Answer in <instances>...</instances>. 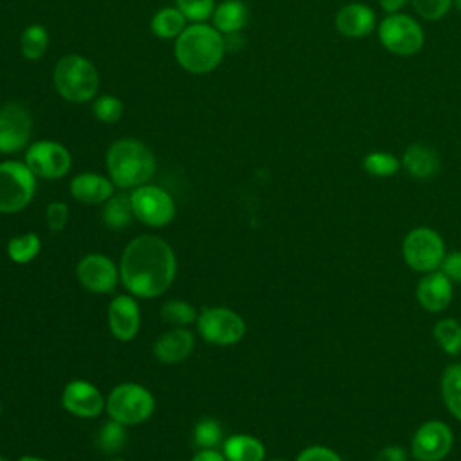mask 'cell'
Wrapping results in <instances>:
<instances>
[{
    "instance_id": "12",
    "label": "cell",
    "mask_w": 461,
    "mask_h": 461,
    "mask_svg": "<svg viewBox=\"0 0 461 461\" xmlns=\"http://www.w3.org/2000/svg\"><path fill=\"white\" fill-rule=\"evenodd\" d=\"M32 135V115L22 103L11 101L0 106V153L13 155L27 149Z\"/></svg>"
},
{
    "instance_id": "1",
    "label": "cell",
    "mask_w": 461,
    "mask_h": 461,
    "mask_svg": "<svg viewBox=\"0 0 461 461\" xmlns=\"http://www.w3.org/2000/svg\"><path fill=\"white\" fill-rule=\"evenodd\" d=\"M119 276L130 295L140 299L158 297L175 281V252L171 245L158 236H137L124 247L121 254Z\"/></svg>"
},
{
    "instance_id": "4",
    "label": "cell",
    "mask_w": 461,
    "mask_h": 461,
    "mask_svg": "<svg viewBox=\"0 0 461 461\" xmlns=\"http://www.w3.org/2000/svg\"><path fill=\"white\" fill-rule=\"evenodd\" d=\"M52 81L56 92L68 103L92 101L99 88V72L95 65L81 54H67L58 59Z\"/></svg>"
},
{
    "instance_id": "28",
    "label": "cell",
    "mask_w": 461,
    "mask_h": 461,
    "mask_svg": "<svg viewBox=\"0 0 461 461\" xmlns=\"http://www.w3.org/2000/svg\"><path fill=\"white\" fill-rule=\"evenodd\" d=\"M126 425L115 421V420H108L106 423H103L95 434V447L106 454V456H113L119 454L122 450V447L126 445Z\"/></svg>"
},
{
    "instance_id": "31",
    "label": "cell",
    "mask_w": 461,
    "mask_h": 461,
    "mask_svg": "<svg viewBox=\"0 0 461 461\" xmlns=\"http://www.w3.org/2000/svg\"><path fill=\"white\" fill-rule=\"evenodd\" d=\"M434 337L445 353H461V324L456 319L438 321L434 326Z\"/></svg>"
},
{
    "instance_id": "29",
    "label": "cell",
    "mask_w": 461,
    "mask_h": 461,
    "mask_svg": "<svg viewBox=\"0 0 461 461\" xmlns=\"http://www.w3.org/2000/svg\"><path fill=\"white\" fill-rule=\"evenodd\" d=\"M441 394L448 411L461 421V364L445 369L441 378Z\"/></svg>"
},
{
    "instance_id": "3",
    "label": "cell",
    "mask_w": 461,
    "mask_h": 461,
    "mask_svg": "<svg viewBox=\"0 0 461 461\" xmlns=\"http://www.w3.org/2000/svg\"><path fill=\"white\" fill-rule=\"evenodd\" d=\"M106 169L115 187L135 189L153 176L155 155L139 139H117L106 151Z\"/></svg>"
},
{
    "instance_id": "38",
    "label": "cell",
    "mask_w": 461,
    "mask_h": 461,
    "mask_svg": "<svg viewBox=\"0 0 461 461\" xmlns=\"http://www.w3.org/2000/svg\"><path fill=\"white\" fill-rule=\"evenodd\" d=\"M295 461H342L339 454L328 447H308L304 448Z\"/></svg>"
},
{
    "instance_id": "46",
    "label": "cell",
    "mask_w": 461,
    "mask_h": 461,
    "mask_svg": "<svg viewBox=\"0 0 461 461\" xmlns=\"http://www.w3.org/2000/svg\"><path fill=\"white\" fill-rule=\"evenodd\" d=\"M112 461H124V459H122V457H113Z\"/></svg>"
},
{
    "instance_id": "41",
    "label": "cell",
    "mask_w": 461,
    "mask_h": 461,
    "mask_svg": "<svg viewBox=\"0 0 461 461\" xmlns=\"http://www.w3.org/2000/svg\"><path fill=\"white\" fill-rule=\"evenodd\" d=\"M223 41H225V50H240L245 47L247 43V36L243 34V31H234L229 34H223Z\"/></svg>"
},
{
    "instance_id": "45",
    "label": "cell",
    "mask_w": 461,
    "mask_h": 461,
    "mask_svg": "<svg viewBox=\"0 0 461 461\" xmlns=\"http://www.w3.org/2000/svg\"><path fill=\"white\" fill-rule=\"evenodd\" d=\"M454 4H456V7L461 11V0H454Z\"/></svg>"
},
{
    "instance_id": "47",
    "label": "cell",
    "mask_w": 461,
    "mask_h": 461,
    "mask_svg": "<svg viewBox=\"0 0 461 461\" xmlns=\"http://www.w3.org/2000/svg\"><path fill=\"white\" fill-rule=\"evenodd\" d=\"M0 461H7V459H5V457H2V456H0Z\"/></svg>"
},
{
    "instance_id": "19",
    "label": "cell",
    "mask_w": 461,
    "mask_h": 461,
    "mask_svg": "<svg viewBox=\"0 0 461 461\" xmlns=\"http://www.w3.org/2000/svg\"><path fill=\"white\" fill-rule=\"evenodd\" d=\"M416 297L427 312H441L452 301V281L443 272H430L418 283Z\"/></svg>"
},
{
    "instance_id": "5",
    "label": "cell",
    "mask_w": 461,
    "mask_h": 461,
    "mask_svg": "<svg viewBox=\"0 0 461 461\" xmlns=\"http://www.w3.org/2000/svg\"><path fill=\"white\" fill-rule=\"evenodd\" d=\"M104 411L108 412L110 420H115L122 425H139L153 414L155 398L144 385L135 382H122L110 391Z\"/></svg>"
},
{
    "instance_id": "25",
    "label": "cell",
    "mask_w": 461,
    "mask_h": 461,
    "mask_svg": "<svg viewBox=\"0 0 461 461\" xmlns=\"http://www.w3.org/2000/svg\"><path fill=\"white\" fill-rule=\"evenodd\" d=\"M185 16L176 7H162L151 18V32L160 40H176L187 27Z\"/></svg>"
},
{
    "instance_id": "43",
    "label": "cell",
    "mask_w": 461,
    "mask_h": 461,
    "mask_svg": "<svg viewBox=\"0 0 461 461\" xmlns=\"http://www.w3.org/2000/svg\"><path fill=\"white\" fill-rule=\"evenodd\" d=\"M378 2H380L382 9H384L385 13H389V14L398 13V11L407 4V0H378Z\"/></svg>"
},
{
    "instance_id": "48",
    "label": "cell",
    "mask_w": 461,
    "mask_h": 461,
    "mask_svg": "<svg viewBox=\"0 0 461 461\" xmlns=\"http://www.w3.org/2000/svg\"><path fill=\"white\" fill-rule=\"evenodd\" d=\"M272 461H283V459H272Z\"/></svg>"
},
{
    "instance_id": "8",
    "label": "cell",
    "mask_w": 461,
    "mask_h": 461,
    "mask_svg": "<svg viewBox=\"0 0 461 461\" xmlns=\"http://www.w3.org/2000/svg\"><path fill=\"white\" fill-rule=\"evenodd\" d=\"M130 200H131L135 218L148 227H155V229L166 227L173 221L176 214V205L173 196L158 185L142 184L131 189Z\"/></svg>"
},
{
    "instance_id": "18",
    "label": "cell",
    "mask_w": 461,
    "mask_h": 461,
    "mask_svg": "<svg viewBox=\"0 0 461 461\" xmlns=\"http://www.w3.org/2000/svg\"><path fill=\"white\" fill-rule=\"evenodd\" d=\"M68 189L74 200L86 205H99V203H104L113 194L115 185L104 175L85 171L76 175L70 180Z\"/></svg>"
},
{
    "instance_id": "24",
    "label": "cell",
    "mask_w": 461,
    "mask_h": 461,
    "mask_svg": "<svg viewBox=\"0 0 461 461\" xmlns=\"http://www.w3.org/2000/svg\"><path fill=\"white\" fill-rule=\"evenodd\" d=\"M101 216H103V223L108 229H113V230L126 229L131 223V220L135 218L130 194H112L103 203Z\"/></svg>"
},
{
    "instance_id": "35",
    "label": "cell",
    "mask_w": 461,
    "mask_h": 461,
    "mask_svg": "<svg viewBox=\"0 0 461 461\" xmlns=\"http://www.w3.org/2000/svg\"><path fill=\"white\" fill-rule=\"evenodd\" d=\"M175 7L193 23H205L214 13V0H175Z\"/></svg>"
},
{
    "instance_id": "36",
    "label": "cell",
    "mask_w": 461,
    "mask_h": 461,
    "mask_svg": "<svg viewBox=\"0 0 461 461\" xmlns=\"http://www.w3.org/2000/svg\"><path fill=\"white\" fill-rule=\"evenodd\" d=\"M414 9L418 11V14L425 20H439L443 18L450 5L454 4V0H411Z\"/></svg>"
},
{
    "instance_id": "33",
    "label": "cell",
    "mask_w": 461,
    "mask_h": 461,
    "mask_svg": "<svg viewBox=\"0 0 461 461\" xmlns=\"http://www.w3.org/2000/svg\"><path fill=\"white\" fill-rule=\"evenodd\" d=\"M364 169L373 176H393L400 169V162L393 153L371 151L364 157Z\"/></svg>"
},
{
    "instance_id": "40",
    "label": "cell",
    "mask_w": 461,
    "mask_h": 461,
    "mask_svg": "<svg viewBox=\"0 0 461 461\" xmlns=\"http://www.w3.org/2000/svg\"><path fill=\"white\" fill-rule=\"evenodd\" d=\"M405 450L402 447H396V445H391V447H385L382 448L375 461H405Z\"/></svg>"
},
{
    "instance_id": "32",
    "label": "cell",
    "mask_w": 461,
    "mask_h": 461,
    "mask_svg": "<svg viewBox=\"0 0 461 461\" xmlns=\"http://www.w3.org/2000/svg\"><path fill=\"white\" fill-rule=\"evenodd\" d=\"M193 439L200 450L216 448L223 443V429L214 418H202L193 429Z\"/></svg>"
},
{
    "instance_id": "9",
    "label": "cell",
    "mask_w": 461,
    "mask_h": 461,
    "mask_svg": "<svg viewBox=\"0 0 461 461\" xmlns=\"http://www.w3.org/2000/svg\"><path fill=\"white\" fill-rule=\"evenodd\" d=\"M378 38L382 45L396 56H412L425 41L421 25L414 18L400 13H393L380 22Z\"/></svg>"
},
{
    "instance_id": "44",
    "label": "cell",
    "mask_w": 461,
    "mask_h": 461,
    "mask_svg": "<svg viewBox=\"0 0 461 461\" xmlns=\"http://www.w3.org/2000/svg\"><path fill=\"white\" fill-rule=\"evenodd\" d=\"M18 461H49V459H43V457H36V456H23V457H20Z\"/></svg>"
},
{
    "instance_id": "16",
    "label": "cell",
    "mask_w": 461,
    "mask_h": 461,
    "mask_svg": "<svg viewBox=\"0 0 461 461\" xmlns=\"http://www.w3.org/2000/svg\"><path fill=\"white\" fill-rule=\"evenodd\" d=\"M108 328L112 335L121 342H130L135 339L140 328V310L133 295H115L108 304Z\"/></svg>"
},
{
    "instance_id": "49",
    "label": "cell",
    "mask_w": 461,
    "mask_h": 461,
    "mask_svg": "<svg viewBox=\"0 0 461 461\" xmlns=\"http://www.w3.org/2000/svg\"><path fill=\"white\" fill-rule=\"evenodd\" d=\"M0 414H2V407H0Z\"/></svg>"
},
{
    "instance_id": "21",
    "label": "cell",
    "mask_w": 461,
    "mask_h": 461,
    "mask_svg": "<svg viewBox=\"0 0 461 461\" xmlns=\"http://www.w3.org/2000/svg\"><path fill=\"white\" fill-rule=\"evenodd\" d=\"M402 164L405 167V171L418 178V180H427L432 178L439 173L441 167V160L439 155L434 148L423 144V142H414L411 144L405 151H403V158Z\"/></svg>"
},
{
    "instance_id": "37",
    "label": "cell",
    "mask_w": 461,
    "mask_h": 461,
    "mask_svg": "<svg viewBox=\"0 0 461 461\" xmlns=\"http://www.w3.org/2000/svg\"><path fill=\"white\" fill-rule=\"evenodd\" d=\"M45 223L49 230L61 232L68 223V207L65 202H50L45 207Z\"/></svg>"
},
{
    "instance_id": "26",
    "label": "cell",
    "mask_w": 461,
    "mask_h": 461,
    "mask_svg": "<svg viewBox=\"0 0 461 461\" xmlns=\"http://www.w3.org/2000/svg\"><path fill=\"white\" fill-rule=\"evenodd\" d=\"M49 49V31L41 23H31L20 36V52L29 61H38Z\"/></svg>"
},
{
    "instance_id": "39",
    "label": "cell",
    "mask_w": 461,
    "mask_h": 461,
    "mask_svg": "<svg viewBox=\"0 0 461 461\" xmlns=\"http://www.w3.org/2000/svg\"><path fill=\"white\" fill-rule=\"evenodd\" d=\"M439 268L450 281L461 283V252L454 250L450 254H445Z\"/></svg>"
},
{
    "instance_id": "14",
    "label": "cell",
    "mask_w": 461,
    "mask_h": 461,
    "mask_svg": "<svg viewBox=\"0 0 461 461\" xmlns=\"http://www.w3.org/2000/svg\"><path fill=\"white\" fill-rule=\"evenodd\" d=\"M61 405L68 414L88 420L99 416L104 411L106 398L88 380H72L61 393Z\"/></svg>"
},
{
    "instance_id": "10",
    "label": "cell",
    "mask_w": 461,
    "mask_h": 461,
    "mask_svg": "<svg viewBox=\"0 0 461 461\" xmlns=\"http://www.w3.org/2000/svg\"><path fill=\"white\" fill-rule=\"evenodd\" d=\"M23 162L36 178L58 180L70 171L72 155L61 142L41 139L27 146Z\"/></svg>"
},
{
    "instance_id": "34",
    "label": "cell",
    "mask_w": 461,
    "mask_h": 461,
    "mask_svg": "<svg viewBox=\"0 0 461 461\" xmlns=\"http://www.w3.org/2000/svg\"><path fill=\"white\" fill-rule=\"evenodd\" d=\"M122 112H124V106L117 95L104 94V95H99L94 99L92 113L101 122H106V124L117 122L122 117Z\"/></svg>"
},
{
    "instance_id": "17",
    "label": "cell",
    "mask_w": 461,
    "mask_h": 461,
    "mask_svg": "<svg viewBox=\"0 0 461 461\" xmlns=\"http://www.w3.org/2000/svg\"><path fill=\"white\" fill-rule=\"evenodd\" d=\"M194 348V335L187 328H171L158 335L153 344V355L162 364H178L185 360Z\"/></svg>"
},
{
    "instance_id": "11",
    "label": "cell",
    "mask_w": 461,
    "mask_h": 461,
    "mask_svg": "<svg viewBox=\"0 0 461 461\" xmlns=\"http://www.w3.org/2000/svg\"><path fill=\"white\" fill-rule=\"evenodd\" d=\"M445 258V245L441 236L429 229L418 227L403 240V259L416 272H434Z\"/></svg>"
},
{
    "instance_id": "22",
    "label": "cell",
    "mask_w": 461,
    "mask_h": 461,
    "mask_svg": "<svg viewBox=\"0 0 461 461\" xmlns=\"http://www.w3.org/2000/svg\"><path fill=\"white\" fill-rule=\"evenodd\" d=\"M221 454L227 461H263L265 445L250 434H234L223 439Z\"/></svg>"
},
{
    "instance_id": "23",
    "label": "cell",
    "mask_w": 461,
    "mask_h": 461,
    "mask_svg": "<svg viewBox=\"0 0 461 461\" xmlns=\"http://www.w3.org/2000/svg\"><path fill=\"white\" fill-rule=\"evenodd\" d=\"M211 20L212 27L221 34L243 31L249 22V7L241 0H225L214 7Z\"/></svg>"
},
{
    "instance_id": "42",
    "label": "cell",
    "mask_w": 461,
    "mask_h": 461,
    "mask_svg": "<svg viewBox=\"0 0 461 461\" xmlns=\"http://www.w3.org/2000/svg\"><path fill=\"white\" fill-rule=\"evenodd\" d=\"M191 461H227V459L216 448H203L198 454H194L191 457Z\"/></svg>"
},
{
    "instance_id": "15",
    "label": "cell",
    "mask_w": 461,
    "mask_h": 461,
    "mask_svg": "<svg viewBox=\"0 0 461 461\" xmlns=\"http://www.w3.org/2000/svg\"><path fill=\"white\" fill-rule=\"evenodd\" d=\"M452 439V430L443 421H427L412 438V456L418 461H441L450 452Z\"/></svg>"
},
{
    "instance_id": "30",
    "label": "cell",
    "mask_w": 461,
    "mask_h": 461,
    "mask_svg": "<svg viewBox=\"0 0 461 461\" xmlns=\"http://www.w3.org/2000/svg\"><path fill=\"white\" fill-rule=\"evenodd\" d=\"M160 317L173 328H185L193 322H196L198 312L196 308L182 299H169L160 308Z\"/></svg>"
},
{
    "instance_id": "13",
    "label": "cell",
    "mask_w": 461,
    "mask_h": 461,
    "mask_svg": "<svg viewBox=\"0 0 461 461\" xmlns=\"http://www.w3.org/2000/svg\"><path fill=\"white\" fill-rule=\"evenodd\" d=\"M76 277L79 285L92 294H110L121 281L119 265L104 254H86L76 265Z\"/></svg>"
},
{
    "instance_id": "7",
    "label": "cell",
    "mask_w": 461,
    "mask_h": 461,
    "mask_svg": "<svg viewBox=\"0 0 461 461\" xmlns=\"http://www.w3.org/2000/svg\"><path fill=\"white\" fill-rule=\"evenodd\" d=\"M196 330L205 342L214 346H232L247 331L243 317L225 306H209L198 312Z\"/></svg>"
},
{
    "instance_id": "27",
    "label": "cell",
    "mask_w": 461,
    "mask_h": 461,
    "mask_svg": "<svg viewBox=\"0 0 461 461\" xmlns=\"http://www.w3.org/2000/svg\"><path fill=\"white\" fill-rule=\"evenodd\" d=\"M41 250V240L36 232L16 234L7 241V256L18 265L32 261Z\"/></svg>"
},
{
    "instance_id": "20",
    "label": "cell",
    "mask_w": 461,
    "mask_h": 461,
    "mask_svg": "<svg viewBox=\"0 0 461 461\" xmlns=\"http://www.w3.org/2000/svg\"><path fill=\"white\" fill-rule=\"evenodd\" d=\"M335 27L348 38H362L375 29V13L364 4H348L335 16Z\"/></svg>"
},
{
    "instance_id": "6",
    "label": "cell",
    "mask_w": 461,
    "mask_h": 461,
    "mask_svg": "<svg viewBox=\"0 0 461 461\" xmlns=\"http://www.w3.org/2000/svg\"><path fill=\"white\" fill-rule=\"evenodd\" d=\"M36 193V176L20 160L0 162V212L14 214L25 209Z\"/></svg>"
},
{
    "instance_id": "2",
    "label": "cell",
    "mask_w": 461,
    "mask_h": 461,
    "mask_svg": "<svg viewBox=\"0 0 461 461\" xmlns=\"http://www.w3.org/2000/svg\"><path fill=\"white\" fill-rule=\"evenodd\" d=\"M176 63L189 74L212 72L223 59V34L207 23L187 25L173 45Z\"/></svg>"
}]
</instances>
